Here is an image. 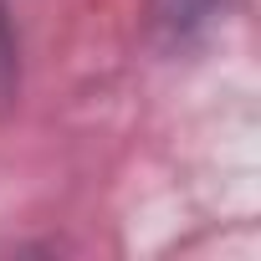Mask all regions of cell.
Returning <instances> with one entry per match:
<instances>
[{
	"mask_svg": "<svg viewBox=\"0 0 261 261\" xmlns=\"http://www.w3.org/2000/svg\"><path fill=\"white\" fill-rule=\"evenodd\" d=\"M215 6H225V0H159V26L169 31H195L205 16H215Z\"/></svg>",
	"mask_w": 261,
	"mask_h": 261,
	"instance_id": "cell-1",
	"label": "cell"
},
{
	"mask_svg": "<svg viewBox=\"0 0 261 261\" xmlns=\"http://www.w3.org/2000/svg\"><path fill=\"white\" fill-rule=\"evenodd\" d=\"M16 77H21V62H16V31H11V16H6V0H0V102L16 97Z\"/></svg>",
	"mask_w": 261,
	"mask_h": 261,
	"instance_id": "cell-2",
	"label": "cell"
}]
</instances>
